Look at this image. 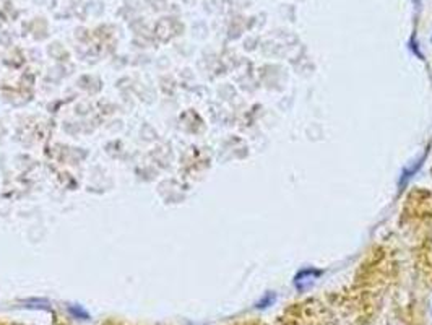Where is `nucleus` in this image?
I'll return each instance as SVG.
<instances>
[{"label": "nucleus", "mask_w": 432, "mask_h": 325, "mask_svg": "<svg viewBox=\"0 0 432 325\" xmlns=\"http://www.w3.org/2000/svg\"><path fill=\"white\" fill-rule=\"evenodd\" d=\"M323 275V270L322 268H317V267H304L299 272L296 273L294 278H293V284H294V290L297 293H307L314 288V284L317 283V280Z\"/></svg>", "instance_id": "nucleus-1"}, {"label": "nucleus", "mask_w": 432, "mask_h": 325, "mask_svg": "<svg viewBox=\"0 0 432 325\" xmlns=\"http://www.w3.org/2000/svg\"><path fill=\"white\" fill-rule=\"evenodd\" d=\"M426 158H427V150L424 151L423 155H421V158H418V159L413 162V165H408V166L403 169V172H401V176H400V180H398V187H400V190L403 189V187L408 184V182L416 176V172H418L421 168H423Z\"/></svg>", "instance_id": "nucleus-2"}, {"label": "nucleus", "mask_w": 432, "mask_h": 325, "mask_svg": "<svg viewBox=\"0 0 432 325\" xmlns=\"http://www.w3.org/2000/svg\"><path fill=\"white\" fill-rule=\"evenodd\" d=\"M276 299H278V296L275 291H266V293H263V296L255 302V309H259V311L268 309L276 302Z\"/></svg>", "instance_id": "nucleus-3"}, {"label": "nucleus", "mask_w": 432, "mask_h": 325, "mask_svg": "<svg viewBox=\"0 0 432 325\" xmlns=\"http://www.w3.org/2000/svg\"><path fill=\"white\" fill-rule=\"evenodd\" d=\"M68 311H70V314L74 317H78V319H88V312L85 311V309H81L80 306H70L68 308Z\"/></svg>", "instance_id": "nucleus-4"}, {"label": "nucleus", "mask_w": 432, "mask_h": 325, "mask_svg": "<svg viewBox=\"0 0 432 325\" xmlns=\"http://www.w3.org/2000/svg\"><path fill=\"white\" fill-rule=\"evenodd\" d=\"M430 41H432V38H430Z\"/></svg>", "instance_id": "nucleus-5"}, {"label": "nucleus", "mask_w": 432, "mask_h": 325, "mask_svg": "<svg viewBox=\"0 0 432 325\" xmlns=\"http://www.w3.org/2000/svg\"><path fill=\"white\" fill-rule=\"evenodd\" d=\"M430 311H432V309H430Z\"/></svg>", "instance_id": "nucleus-6"}]
</instances>
